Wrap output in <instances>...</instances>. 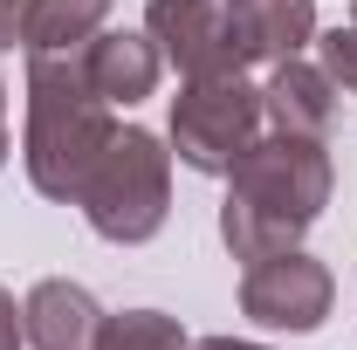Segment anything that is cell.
I'll return each mask as SVG.
<instances>
[{"mask_svg":"<svg viewBox=\"0 0 357 350\" xmlns=\"http://www.w3.org/2000/svg\"><path fill=\"white\" fill-rule=\"evenodd\" d=\"M330 206V151L323 137H255L241 165L227 172V206H220V241L234 261H268L296 248Z\"/></svg>","mask_w":357,"mask_h":350,"instance_id":"cell-1","label":"cell"},{"mask_svg":"<svg viewBox=\"0 0 357 350\" xmlns=\"http://www.w3.org/2000/svg\"><path fill=\"white\" fill-rule=\"evenodd\" d=\"M110 137L117 117L89 89L83 55H28V131H21L28 185L42 199H76L96 158L110 151Z\"/></svg>","mask_w":357,"mask_h":350,"instance_id":"cell-2","label":"cell"},{"mask_svg":"<svg viewBox=\"0 0 357 350\" xmlns=\"http://www.w3.org/2000/svg\"><path fill=\"white\" fill-rule=\"evenodd\" d=\"M76 206L110 248H144L172 213V151H165V137L137 131V124L117 131L110 151L96 158V172L83 178Z\"/></svg>","mask_w":357,"mask_h":350,"instance_id":"cell-3","label":"cell"},{"mask_svg":"<svg viewBox=\"0 0 357 350\" xmlns=\"http://www.w3.org/2000/svg\"><path fill=\"white\" fill-rule=\"evenodd\" d=\"M255 137H261V89L248 83V69L185 76V89L172 96V151H178V165H192V172H206V178H227Z\"/></svg>","mask_w":357,"mask_h":350,"instance_id":"cell-4","label":"cell"},{"mask_svg":"<svg viewBox=\"0 0 357 350\" xmlns=\"http://www.w3.org/2000/svg\"><path fill=\"white\" fill-rule=\"evenodd\" d=\"M330 296H337L330 268L316 254H303V248H282V254H268V261H255L241 275V316H255L261 330H289V337L323 330Z\"/></svg>","mask_w":357,"mask_h":350,"instance_id":"cell-5","label":"cell"},{"mask_svg":"<svg viewBox=\"0 0 357 350\" xmlns=\"http://www.w3.org/2000/svg\"><path fill=\"white\" fill-rule=\"evenodd\" d=\"M144 35L158 42V55L172 62L178 76L241 69L234 48H227V14L213 0H151V7H144Z\"/></svg>","mask_w":357,"mask_h":350,"instance_id":"cell-6","label":"cell"},{"mask_svg":"<svg viewBox=\"0 0 357 350\" xmlns=\"http://www.w3.org/2000/svg\"><path fill=\"white\" fill-rule=\"evenodd\" d=\"M227 48L241 69L255 62H289L303 55V42H316V0H227Z\"/></svg>","mask_w":357,"mask_h":350,"instance_id":"cell-7","label":"cell"},{"mask_svg":"<svg viewBox=\"0 0 357 350\" xmlns=\"http://www.w3.org/2000/svg\"><path fill=\"white\" fill-rule=\"evenodd\" d=\"M83 76H89V89L117 110H131V103H144L151 89H158V69H165V55H158V42L144 35V28H110V35H89L83 48Z\"/></svg>","mask_w":357,"mask_h":350,"instance_id":"cell-8","label":"cell"},{"mask_svg":"<svg viewBox=\"0 0 357 350\" xmlns=\"http://www.w3.org/2000/svg\"><path fill=\"white\" fill-rule=\"evenodd\" d=\"M21 330H28L35 350H96L103 309H96V296H89L83 282L48 275V282L28 289V303H21Z\"/></svg>","mask_w":357,"mask_h":350,"instance_id":"cell-9","label":"cell"},{"mask_svg":"<svg viewBox=\"0 0 357 350\" xmlns=\"http://www.w3.org/2000/svg\"><path fill=\"white\" fill-rule=\"evenodd\" d=\"M261 117L275 131H289V137H323L337 124V83L316 62L289 55V62L268 69V83H261Z\"/></svg>","mask_w":357,"mask_h":350,"instance_id":"cell-10","label":"cell"},{"mask_svg":"<svg viewBox=\"0 0 357 350\" xmlns=\"http://www.w3.org/2000/svg\"><path fill=\"white\" fill-rule=\"evenodd\" d=\"M110 0H21V42L28 55H76L89 35H103Z\"/></svg>","mask_w":357,"mask_h":350,"instance_id":"cell-11","label":"cell"},{"mask_svg":"<svg viewBox=\"0 0 357 350\" xmlns=\"http://www.w3.org/2000/svg\"><path fill=\"white\" fill-rule=\"evenodd\" d=\"M96 350H192V337L165 309H124V316H103Z\"/></svg>","mask_w":357,"mask_h":350,"instance_id":"cell-12","label":"cell"},{"mask_svg":"<svg viewBox=\"0 0 357 350\" xmlns=\"http://www.w3.org/2000/svg\"><path fill=\"white\" fill-rule=\"evenodd\" d=\"M316 48H323V76L357 96V21H351V28H330Z\"/></svg>","mask_w":357,"mask_h":350,"instance_id":"cell-13","label":"cell"},{"mask_svg":"<svg viewBox=\"0 0 357 350\" xmlns=\"http://www.w3.org/2000/svg\"><path fill=\"white\" fill-rule=\"evenodd\" d=\"M28 344V330H21V309H14V296L0 289V350H21Z\"/></svg>","mask_w":357,"mask_h":350,"instance_id":"cell-14","label":"cell"},{"mask_svg":"<svg viewBox=\"0 0 357 350\" xmlns=\"http://www.w3.org/2000/svg\"><path fill=\"white\" fill-rule=\"evenodd\" d=\"M21 42V0H0V55Z\"/></svg>","mask_w":357,"mask_h":350,"instance_id":"cell-15","label":"cell"},{"mask_svg":"<svg viewBox=\"0 0 357 350\" xmlns=\"http://www.w3.org/2000/svg\"><path fill=\"white\" fill-rule=\"evenodd\" d=\"M192 350H261V344H241V337H199Z\"/></svg>","mask_w":357,"mask_h":350,"instance_id":"cell-16","label":"cell"},{"mask_svg":"<svg viewBox=\"0 0 357 350\" xmlns=\"http://www.w3.org/2000/svg\"><path fill=\"white\" fill-rule=\"evenodd\" d=\"M0 165H7V89H0Z\"/></svg>","mask_w":357,"mask_h":350,"instance_id":"cell-17","label":"cell"},{"mask_svg":"<svg viewBox=\"0 0 357 350\" xmlns=\"http://www.w3.org/2000/svg\"><path fill=\"white\" fill-rule=\"evenodd\" d=\"M351 21H357V0H351Z\"/></svg>","mask_w":357,"mask_h":350,"instance_id":"cell-18","label":"cell"}]
</instances>
